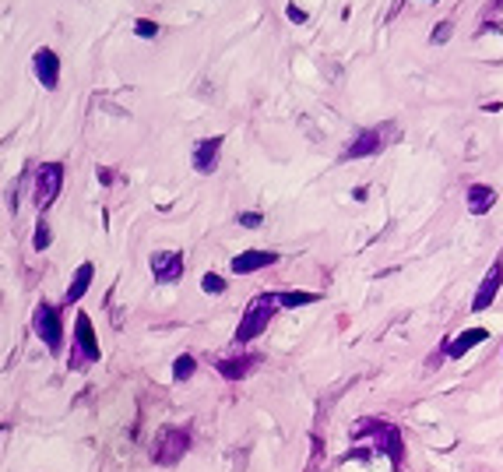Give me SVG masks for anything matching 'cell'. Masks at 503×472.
Wrapping results in <instances>:
<instances>
[{"instance_id": "obj_1", "label": "cell", "mask_w": 503, "mask_h": 472, "mask_svg": "<svg viewBox=\"0 0 503 472\" xmlns=\"http://www.w3.org/2000/svg\"><path fill=\"white\" fill-rule=\"evenodd\" d=\"M356 437H373V448L377 455H387L395 472H402V462H405V444H402V430L387 419H363L356 427Z\"/></svg>"}, {"instance_id": "obj_2", "label": "cell", "mask_w": 503, "mask_h": 472, "mask_svg": "<svg viewBox=\"0 0 503 472\" xmlns=\"http://www.w3.org/2000/svg\"><path fill=\"white\" fill-rule=\"evenodd\" d=\"M274 310H278V293H257V296L247 303V310H243V321H240V328H236V345H247L250 339H257V335L271 325Z\"/></svg>"}, {"instance_id": "obj_3", "label": "cell", "mask_w": 503, "mask_h": 472, "mask_svg": "<svg viewBox=\"0 0 503 472\" xmlns=\"http://www.w3.org/2000/svg\"><path fill=\"white\" fill-rule=\"evenodd\" d=\"M398 138V124H377V127H366V131H359L349 145H345V152H342V159L349 163V159H366V155H380L390 141Z\"/></svg>"}, {"instance_id": "obj_4", "label": "cell", "mask_w": 503, "mask_h": 472, "mask_svg": "<svg viewBox=\"0 0 503 472\" xmlns=\"http://www.w3.org/2000/svg\"><path fill=\"white\" fill-rule=\"evenodd\" d=\"M190 451V430L187 427H162L151 441V462L155 465H176Z\"/></svg>"}, {"instance_id": "obj_5", "label": "cell", "mask_w": 503, "mask_h": 472, "mask_svg": "<svg viewBox=\"0 0 503 472\" xmlns=\"http://www.w3.org/2000/svg\"><path fill=\"white\" fill-rule=\"evenodd\" d=\"M35 335L46 342V349L57 356L60 352V342H64V321H60V310L53 303H39L35 307Z\"/></svg>"}, {"instance_id": "obj_6", "label": "cell", "mask_w": 503, "mask_h": 472, "mask_svg": "<svg viewBox=\"0 0 503 472\" xmlns=\"http://www.w3.org/2000/svg\"><path fill=\"white\" fill-rule=\"evenodd\" d=\"M60 187H64V166H60V163H42V166L35 170V190H32L39 212H46V208L57 201Z\"/></svg>"}, {"instance_id": "obj_7", "label": "cell", "mask_w": 503, "mask_h": 472, "mask_svg": "<svg viewBox=\"0 0 503 472\" xmlns=\"http://www.w3.org/2000/svg\"><path fill=\"white\" fill-rule=\"evenodd\" d=\"M102 349H99V339L92 332V318L88 314H78L74 321V356H71V366H81V363H99Z\"/></svg>"}, {"instance_id": "obj_8", "label": "cell", "mask_w": 503, "mask_h": 472, "mask_svg": "<svg viewBox=\"0 0 503 472\" xmlns=\"http://www.w3.org/2000/svg\"><path fill=\"white\" fill-rule=\"evenodd\" d=\"M183 254H176V250H155L151 254V275H155V282L158 286H173V282H180L183 279Z\"/></svg>"}, {"instance_id": "obj_9", "label": "cell", "mask_w": 503, "mask_h": 472, "mask_svg": "<svg viewBox=\"0 0 503 472\" xmlns=\"http://www.w3.org/2000/svg\"><path fill=\"white\" fill-rule=\"evenodd\" d=\"M222 134H215V138H201L197 145H194V155H190V163H194V170L201 173V177H211L215 170H218V155H222Z\"/></svg>"}, {"instance_id": "obj_10", "label": "cell", "mask_w": 503, "mask_h": 472, "mask_svg": "<svg viewBox=\"0 0 503 472\" xmlns=\"http://www.w3.org/2000/svg\"><path fill=\"white\" fill-rule=\"evenodd\" d=\"M32 67H35V78L42 81V88H57L60 85V60H57V54H53L49 46H42V49L32 54Z\"/></svg>"}, {"instance_id": "obj_11", "label": "cell", "mask_w": 503, "mask_h": 472, "mask_svg": "<svg viewBox=\"0 0 503 472\" xmlns=\"http://www.w3.org/2000/svg\"><path fill=\"white\" fill-rule=\"evenodd\" d=\"M500 286H503V265L496 261V265L486 272V279L479 282V293H475V300H472V310H475V314H479V310H489L493 300H496V293H500Z\"/></svg>"}, {"instance_id": "obj_12", "label": "cell", "mask_w": 503, "mask_h": 472, "mask_svg": "<svg viewBox=\"0 0 503 472\" xmlns=\"http://www.w3.org/2000/svg\"><path fill=\"white\" fill-rule=\"evenodd\" d=\"M274 261H278L274 250H243V254L233 257V272H236V275H254V272H261V268H271Z\"/></svg>"}, {"instance_id": "obj_13", "label": "cell", "mask_w": 503, "mask_h": 472, "mask_svg": "<svg viewBox=\"0 0 503 472\" xmlns=\"http://www.w3.org/2000/svg\"><path fill=\"white\" fill-rule=\"evenodd\" d=\"M465 201H468L472 215H486V212H493V204H496V190L489 184H472L465 190Z\"/></svg>"}, {"instance_id": "obj_14", "label": "cell", "mask_w": 503, "mask_h": 472, "mask_svg": "<svg viewBox=\"0 0 503 472\" xmlns=\"http://www.w3.org/2000/svg\"><path fill=\"white\" fill-rule=\"evenodd\" d=\"M489 339V332L486 328H468V332H461L458 339H447V356H451V359H458V356H465V352H472L479 342H486Z\"/></svg>"}, {"instance_id": "obj_15", "label": "cell", "mask_w": 503, "mask_h": 472, "mask_svg": "<svg viewBox=\"0 0 503 472\" xmlns=\"http://www.w3.org/2000/svg\"><path fill=\"white\" fill-rule=\"evenodd\" d=\"M257 363H261V356L250 352V356H240V359H218L215 366H218V374L226 377V381H243Z\"/></svg>"}, {"instance_id": "obj_16", "label": "cell", "mask_w": 503, "mask_h": 472, "mask_svg": "<svg viewBox=\"0 0 503 472\" xmlns=\"http://www.w3.org/2000/svg\"><path fill=\"white\" fill-rule=\"evenodd\" d=\"M92 275H95V265L92 261H85V265H78V272H74V279H71V286H67V296H64V303L71 307V303H78L85 293H88V286H92Z\"/></svg>"}, {"instance_id": "obj_17", "label": "cell", "mask_w": 503, "mask_h": 472, "mask_svg": "<svg viewBox=\"0 0 503 472\" xmlns=\"http://www.w3.org/2000/svg\"><path fill=\"white\" fill-rule=\"evenodd\" d=\"M194 371H197V359H194L190 352H183V356L173 359V381H190Z\"/></svg>"}, {"instance_id": "obj_18", "label": "cell", "mask_w": 503, "mask_h": 472, "mask_svg": "<svg viewBox=\"0 0 503 472\" xmlns=\"http://www.w3.org/2000/svg\"><path fill=\"white\" fill-rule=\"evenodd\" d=\"M306 303H317V293H299V289L278 293V307H306Z\"/></svg>"}, {"instance_id": "obj_19", "label": "cell", "mask_w": 503, "mask_h": 472, "mask_svg": "<svg viewBox=\"0 0 503 472\" xmlns=\"http://www.w3.org/2000/svg\"><path fill=\"white\" fill-rule=\"evenodd\" d=\"M201 289H204L208 296H222V293H226V279L215 275V272H208V275L201 279Z\"/></svg>"}, {"instance_id": "obj_20", "label": "cell", "mask_w": 503, "mask_h": 472, "mask_svg": "<svg viewBox=\"0 0 503 472\" xmlns=\"http://www.w3.org/2000/svg\"><path fill=\"white\" fill-rule=\"evenodd\" d=\"M451 32H454V22L447 18V22H440V25L429 32V42H433V46H440V42H447V39H451Z\"/></svg>"}, {"instance_id": "obj_21", "label": "cell", "mask_w": 503, "mask_h": 472, "mask_svg": "<svg viewBox=\"0 0 503 472\" xmlns=\"http://www.w3.org/2000/svg\"><path fill=\"white\" fill-rule=\"evenodd\" d=\"M49 240H53V236H49V226H46V219H39V222H35L32 247H35V250H46V247H49Z\"/></svg>"}, {"instance_id": "obj_22", "label": "cell", "mask_w": 503, "mask_h": 472, "mask_svg": "<svg viewBox=\"0 0 503 472\" xmlns=\"http://www.w3.org/2000/svg\"><path fill=\"white\" fill-rule=\"evenodd\" d=\"M134 32H138L141 39H155V35H158V22H151V18H138V22H134Z\"/></svg>"}, {"instance_id": "obj_23", "label": "cell", "mask_w": 503, "mask_h": 472, "mask_svg": "<svg viewBox=\"0 0 503 472\" xmlns=\"http://www.w3.org/2000/svg\"><path fill=\"white\" fill-rule=\"evenodd\" d=\"M240 226H243V229H257V226H264V215H261V212H243V215H240Z\"/></svg>"}, {"instance_id": "obj_24", "label": "cell", "mask_w": 503, "mask_h": 472, "mask_svg": "<svg viewBox=\"0 0 503 472\" xmlns=\"http://www.w3.org/2000/svg\"><path fill=\"white\" fill-rule=\"evenodd\" d=\"M373 455H377V448H352L345 458H349V462H352V458H356V462H370Z\"/></svg>"}, {"instance_id": "obj_25", "label": "cell", "mask_w": 503, "mask_h": 472, "mask_svg": "<svg viewBox=\"0 0 503 472\" xmlns=\"http://www.w3.org/2000/svg\"><path fill=\"white\" fill-rule=\"evenodd\" d=\"M286 15H289V22H306V11H303V8H296V4H289V8H286Z\"/></svg>"}, {"instance_id": "obj_26", "label": "cell", "mask_w": 503, "mask_h": 472, "mask_svg": "<svg viewBox=\"0 0 503 472\" xmlns=\"http://www.w3.org/2000/svg\"><path fill=\"white\" fill-rule=\"evenodd\" d=\"M310 444H313V462H320V455H324V444H320V437H310Z\"/></svg>"}, {"instance_id": "obj_27", "label": "cell", "mask_w": 503, "mask_h": 472, "mask_svg": "<svg viewBox=\"0 0 503 472\" xmlns=\"http://www.w3.org/2000/svg\"><path fill=\"white\" fill-rule=\"evenodd\" d=\"M503 11V0H489V8H486V15H500Z\"/></svg>"}, {"instance_id": "obj_28", "label": "cell", "mask_w": 503, "mask_h": 472, "mask_svg": "<svg viewBox=\"0 0 503 472\" xmlns=\"http://www.w3.org/2000/svg\"><path fill=\"white\" fill-rule=\"evenodd\" d=\"M99 180H102V184H113V170H99Z\"/></svg>"}, {"instance_id": "obj_29", "label": "cell", "mask_w": 503, "mask_h": 472, "mask_svg": "<svg viewBox=\"0 0 503 472\" xmlns=\"http://www.w3.org/2000/svg\"><path fill=\"white\" fill-rule=\"evenodd\" d=\"M426 4H436V0H426Z\"/></svg>"}]
</instances>
